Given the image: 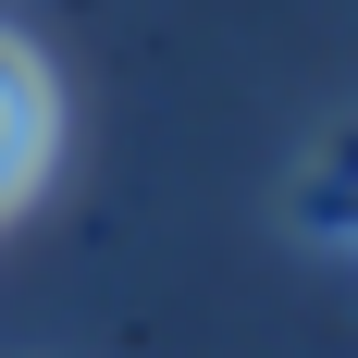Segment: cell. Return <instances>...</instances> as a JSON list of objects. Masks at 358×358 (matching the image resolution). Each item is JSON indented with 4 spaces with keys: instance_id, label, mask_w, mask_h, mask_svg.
Segmentation results:
<instances>
[{
    "instance_id": "1",
    "label": "cell",
    "mask_w": 358,
    "mask_h": 358,
    "mask_svg": "<svg viewBox=\"0 0 358 358\" xmlns=\"http://www.w3.org/2000/svg\"><path fill=\"white\" fill-rule=\"evenodd\" d=\"M50 136H62V99H50V62H37L25 37L0 25V210L50 173Z\"/></svg>"
}]
</instances>
